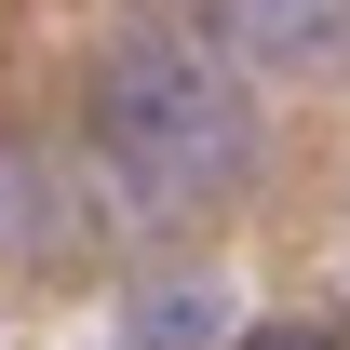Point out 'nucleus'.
I'll list each match as a JSON object with an SVG mask.
<instances>
[{
    "instance_id": "obj_4",
    "label": "nucleus",
    "mask_w": 350,
    "mask_h": 350,
    "mask_svg": "<svg viewBox=\"0 0 350 350\" xmlns=\"http://www.w3.org/2000/svg\"><path fill=\"white\" fill-rule=\"evenodd\" d=\"M202 337H216V297H162L148 310V350H202Z\"/></svg>"
},
{
    "instance_id": "obj_2",
    "label": "nucleus",
    "mask_w": 350,
    "mask_h": 350,
    "mask_svg": "<svg viewBox=\"0 0 350 350\" xmlns=\"http://www.w3.org/2000/svg\"><path fill=\"white\" fill-rule=\"evenodd\" d=\"M216 27L269 81H337L350 68V0H216Z\"/></svg>"
},
{
    "instance_id": "obj_1",
    "label": "nucleus",
    "mask_w": 350,
    "mask_h": 350,
    "mask_svg": "<svg viewBox=\"0 0 350 350\" xmlns=\"http://www.w3.org/2000/svg\"><path fill=\"white\" fill-rule=\"evenodd\" d=\"M94 162L122 189V216H162V202H216L229 175L256 162V108L216 54L189 41H135L94 94Z\"/></svg>"
},
{
    "instance_id": "obj_5",
    "label": "nucleus",
    "mask_w": 350,
    "mask_h": 350,
    "mask_svg": "<svg viewBox=\"0 0 350 350\" xmlns=\"http://www.w3.org/2000/svg\"><path fill=\"white\" fill-rule=\"evenodd\" d=\"M256 350H337V337H256Z\"/></svg>"
},
{
    "instance_id": "obj_3",
    "label": "nucleus",
    "mask_w": 350,
    "mask_h": 350,
    "mask_svg": "<svg viewBox=\"0 0 350 350\" xmlns=\"http://www.w3.org/2000/svg\"><path fill=\"white\" fill-rule=\"evenodd\" d=\"M68 162H41V148H0V256H41V243H68Z\"/></svg>"
}]
</instances>
